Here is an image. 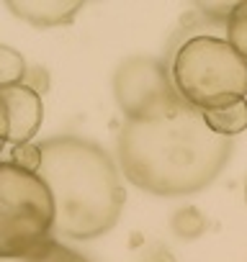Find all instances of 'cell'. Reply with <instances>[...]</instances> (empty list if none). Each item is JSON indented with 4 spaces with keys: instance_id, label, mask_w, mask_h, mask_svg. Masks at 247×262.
<instances>
[{
    "instance_id": "6da1fadb",
    "label": "cell",
    "mask_w": 247,
    "mask_h": 262,
    "mask_svg": "<svg viewBox=\"0 0 247 262\" xmlns=\"http://www.w3.org/2000/svg\"><path fill=\"white\" fill-rule=\"evenodd\" d=\"M232 139L216 137L203 113L183 100L155 118L123 121L116 157L134 188L160 195L183 198L206 190L229 165Z\"/></svg>"
},
{
    "instance_id": "7a4b0ae2",
    "label": "cell",
    "mask_w": 247,
    "mask_h": 262,
    "mask_svg": "<svg viewBox=\"0 0 247 262\" xmlns=\"http://www.w3.org/2000/svg\"><path fill=\"white\" fill-rule=\"evenodd\" d=\"M36 175L54 201V231L72 242L108 234L123 211L127 193L113 157L83 137H52L39 144Z\"/></svg>"
},
{
    "instance_id": "3957f363",
    "label": "cell",
    "mask_w": 247,
    "mask_h": 262,
    "mask_svg": "<svg viewBox=\"0 0 247 262\" xmlns=\"http://www.w3.org/2000/svg\"><path fill=\"white\" fill-rule=\"evenodd\" d=\"M168 70L178 98L201 113L247 100V59L219 31L188 34Z\"/></svg>"
},
{
    "instance_id": "277c9868",
    "label": "cell",
    "mask_w": 247,
    "mask_h": 262,
    "mask_svg": "<svg viewBox=\"0 0 247 262\" xmlns=\"http://www.w3.org/2000/svg\"><path fill=\"white\" fill-rule=\"evenodd\" d=\"M54 242V201L47 183L0 160V257H29Z\"/></svg>"
},
{
    "instance_id": "5b68a950",
    "label": "cell",
    "mask_w": 247,
    "mask_h": 262,
    "mask_svg": "<svg viewBox=\"0 0 247 262\" xmlns=\"http://www.w3.org/2000/svg\"><path fill=\"white\" fill-rule=\"evenodd\" d=\"M113 98L127 121L155 118L180 103L168 62L155 57H129L113 72Z\"/></svg>"
},
{
    "instance_id": "8992f818",
    "label": "cell",
    "mask_w": 247,
    "mask_h": 262,
    "mask_svg": "<svg viewBox=\"0 0 247 262\" xmlns=\"http://www.w3.org/2000/svg\"><path fill=\"white\" fill-rule=\"evenodd\" d=\"M44 121L42 93L29 85L0 88V139L6 144L21 147L31 144Z\"/></svg>"
},
{
    "instance_id": "52a82bcc",
    "label": "cell",
    "mask_w": 247,
    "mask_h": 262,
    "mask_svg": "<svg viewBox=\"0 0 247 262\" xmlns=\"http://www.w3.org/2000/svg\"><path fill=\"white\" fill-rule=\"evenodd\" d=\"M6 8L36 29H54L67 26L83 11L80 0H8Z\"/></svg>"
},
{
    "instance_id": "ba28073f",
    "label": "cell",
    "mask_w": 247,
    "mask_h": 262,
    "mask_svg": "<svg viewBox=\"0 0 247 262\" xmlns=\"http://www.w3.org/2000/svg\"><path fill=\"white\" fill-rule=\"evenodd\" d=\"M203 121L216 137H224V139L239 137L242 131H247V100H239V103L227 105V108L206 111Z\"/></svg>"
},
{
    "instance_id": "9c48e42d",
    "label": "cell",
    "mask_w": 247,
    "mask_h": 262,
    "mask_svg": "<svg viewBox=\"0 0 247 262\" xmlns=\"http://www.w3.org/2000/svg\"><path fill=\"white\" fill-rule=\"evenodd\" d=\"M26 75H29L26 57L8 44H0V88L21 85Z\"/></svg>"
},
{
    "instance_id": "30bf717a",
    "label": "cell",
    "mask_w": 247,
    "mask_h": 262,
    "mask_svg": "<svg viewBox=\"0 0 247 262\" xmlns=\"http://www.w3.org/2000/svg\"><path fill=\"white\" fill-rule=\"evenodd\" d=\"M0 262H88V259L80 252H75V249H70V247H65V244H59L54 239L47 249H42L36 254H29V257H0Z\"/></svg>"
},
{
    "instance_id": "8fae6325",
    "label": "cell",
    "mask_w": 247,
    "mask_h": 262,
    "mask_svg": "<svg viewBox=\"0 0 247 262\" xmlns=\"http://www.w3.org/2000/svg\"><path fill=\"white\" fill-rule=\"evenodd\" d=\"M227 41L247 59V0L244 3H234L227 18Z\"/></svg>"
},
{
    "instance_id": "7c38bea8",
    "label": "cell",
    "mask_w": 247,
    "mask_h": 262,
    "mask_svg": "<svg viewBox=\"0 0 247 262\" xmlns=\"http://www.w3.org/2000/svg\"><path fill=\"white\" fill-rule=\"evenodd\" d=\"M203 229H206V219L193 206H186V208H180L173 216V231L178 236H183V239H193V236L203 234Z\"/></svg>"
},
{
    "instance_id": "4fadbf2b",
    "label": "cell",
    "mask_w": 247,
    "mask_h": 262,
    "mask_svg": "<svg viewBox=\"0 0 247 262\" xmlns=\"http://www.w3.org/2000/svg\"><path fill=\"white\" fill-rule=\"evenodd\" d=\"M11 162L21 165L24 170L36 172V167H39V162H42L39 144H21V147H13V157H11Z\"/></svg>"
},
{
    "instance_id": "5bb4252c",
    "label": "cell",
    "mask_w": 247,
    "mask_h": 262,
    "mask_svg": "<svg viewBox=\"0 0 247 262\" xmlns=\"http://www.w3.org/2000/svg\"><path fill=\"white\" fill-rule=\"evenodd\" d=\"M244 203H247V180H244Z\"/></svg>"
},
{
    "instance_id": "9a60e30c",
    "label": "cell",
    "mask_w": 247,
    "mask_h": 262,
    "mask_svg": "<svg viewBox=\"0 0 247 262\" xmlns=\"http://www.w3.org/2000/svg\"><path fill=\"white\" fill-rule=\"evenodd\" d=\"M3 147H6V142H3V139H0V152H3Z\"/></svg>"
}]
</instances>
